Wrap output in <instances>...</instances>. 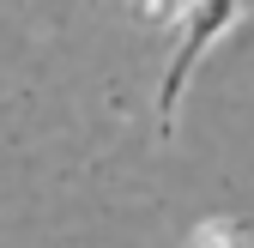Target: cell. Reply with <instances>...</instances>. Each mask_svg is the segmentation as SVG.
I'll list each match as a JSON object with an SVG mask.
<instances>
[{"label":"cell","mask_w":254,"mask_h":248,"mask_svg":"<svg viewBox=\"0 0 254 248\" xmlns=\"http://www.w3.org/2000/svg\"><path fill=\"white\" fill-rule=\"evenodd\" d=\"M236 12H242V0H194V12H188V37H182V49H176V61H170V73H164V91H157V121H164V133L176 127V97H182L188 73H194V61L230 30Z\"/></svg>","instance_id":"cell-1"}]
</instances>
